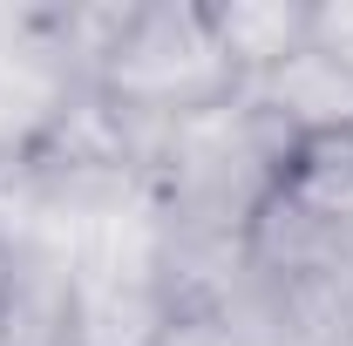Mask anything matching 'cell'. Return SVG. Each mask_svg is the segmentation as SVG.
Wrapping results in <instances>:
<instances>
[{
  "label": "cell",
  "instance_id": "obj_1",
  "mask_svg": "<svg viewBox=\"0 0 353 346\" xmlns=\"http://www.w3.org/2000/svg\"><path fill=\"white\" fill-rule=\"evenodd\" d=\"M88 88L130 130L170 136L197 116L231 109L245 95V75L224 54L204 0H143L109 14L88 61Z\"/></svg>",
  "mask_w": 353,
  "mask_h": 346
},
{
  "label": "cell",
  "instance_id": "obj_2",
  "mask_svg": "<svg viewBox=\"0 0 353 346\" xmlns=\"http://www.w3.org/2000/svg\"><path fill=\"white\" fill-rule=\"evenodd\" d=\"M353 265V130L299 136L245 224L238 272L279 285H326Z\"/></svg>",
  "mask_w": 353,
  "mask_h": 346
},
{
  "label": "cell",
  "instance_id": "obj_3",
  "mask_svg": "<svg viewBox=\"0 0 353 346\" xmlns=\"http://www.w3.org/2000/svg\"><path fill=\"white\" fill-rule=\"evenodd\" d=\"M245 102H259L279 130L292 136H333V130H353V75L312 41L306 54H292L285 68H272L265 82L245 88Z\"/></svg>",
  "mask_w": 353,
  "mask_h": 346
},
{
  "label": "cell",
  "instance_id": "obj_4",
  "mask_svg": "<svg viewBox=\"0 0 353 346\" xmlns=\"http://www.w3.org/2000/svg\"><path fill=\"white\" fill-rule=\"evenodd\" d=\"M204 7H211V28H218L224 54L238 61L245 88L312 48V7L306 0H204Z\"/></svg>",
  "mask_w": 353,
  "mask_h": 346
},
{
  "label": "cell",
  "instance_id": "obj_5",
  "mask_svg": "<svg viewBox=\"0 0 353 346\" xmlns=\"http://www.w3.org/2000/svg\"><path fill=\"white\" fill-rule=\"evenodd\" d=\"M143 346H252L218 292H163Z\"/></svg>",
  "mask_w": 353,
  "mask_h": 346
},
{
  "label": "cell",
  "instance_id": "obj_6",
  "mask_svg": "<svg viewBox=\"0 0 353 346\" xmlns=\"http://www.w3.org/2000/svg\"><path fill=\"white\" fill-rule=\"evenodd\" d=\"M312 41L353 75V0H319L312 7Z\"/></svg>",
  "mask_w": 353,
  "mask_h": 346
},
{
  "label": "cell",
  "instance_id": "obj_7",
  "mask_svg": "<svg viewBox=\"0 0 353 346\" xmlns=\"http://www.w3.org/2000/svg\"><path fill=\"white\" fill-rule=\"evenodd\" d=\"M0 258H7V231H0Z\"/></svg>",
  "mask_w": 353,
  "mask_h": 346
}]
</instances>
